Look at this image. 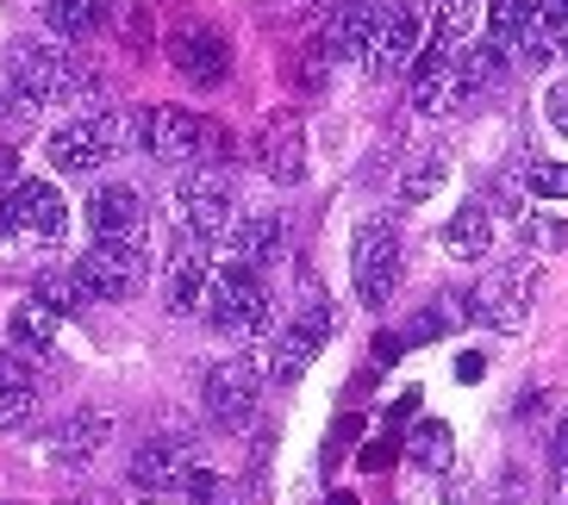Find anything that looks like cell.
Returning a JSON list of instances; mask_svg holds the SVG:
<instances>
[{
    "mask_svg": "<svg viewBox=\"0 0 568 505\" xmlns=\"http://www.w3.org/2000/svg\"><path fill=\"white\" fill-rule=\"evenodd\" d=\"M7 75L32 106H101V75L82 56H69V44L19 38L7 51Z\"/></svg>",
    "mask_w": 568,
    "mask_h": 505,
    "instance_id": "cell-1",
    "label": "cell"
},
{
    "mask_svg": "<svg viewBox=\"0 0 568 505\" xmlns=\"http://www.w3.org/2000/svg\"><path fill=\"white\" fill-rule=\"evenodd\" d=\"M382 19H387L382 0H337L332 19L318 25V51H325V56H356V63H368L375 38H382Z\"/></svg>",
    "mask_w": 568,
    "mask_h": 505,
    "instance_id": "cell-12",
    "label": "cell"
},
{
    "mask_svg": "<svg viewBox=\"0 0 568 505\" xmlns=\"http://www.w3.org/2000/svg\"><path fill=\"white\" fill-rule=\"evenodd\" d=\"M394 455H400V443H394V437H382V443H363V455H356V462L382 474V468H394Z\"/></svg>",
    "mask_w": 568,
    "mask_h": 505,
    "instance_id": "cell-38",
    "label": "cell"
},
{
    "mask_svg": "<svg viewBox=\"0 0 568 505\" xmlns=\"http://www.w3.org/2000/svg\"><path fill=\"white\" fill-rule=\"evenodd\" d=\"M537 25L562 38V32H568V0H544V7H537Z\"/></svg>",
    "mask_w": 568,
    "mask_h": 505,
    "instance_id": "cell-39",
    "label": "cell"
},
{
    "mask_svg": "<svg viewBox=\"0 0 568 505\" xmlns=\"http://www.w3.org/2000/svg\"><path fill=\"white\" fill-rule=\"evenodd\" d=\"M413 455L425 462L432 474H450V462H456V437H450V424L444 419H425L413 431Z\"/></svg>",
    "mask_w": 568,
    "mask_h": 505,
    "instance_id": "cell-30",
    "label": "cell"
},
{
    "mask_svg": "<svg viewBox=\"0 0 568 505\" xmlns=\"http://www.w3.org/2000/svg\"><path fill=\"white\" fill-rule=\"evenodd\" d=\"M463 101H468V94H463V75H456L450 56L418 51V63H413V106H418V113H425V118H450Z\"/></svg>",
    "mask_w": 568,
    "mask_h": 505,
    "instance_id": "cell-18",
    "label": "cell"
},
{
    "mask_svg": "<svg viewBox=\"0 0 568 505\" xmlns=\"http://www.w3.org/2000/svg\"><path fill=\"white\" fill-rule=\"evenodd\" d=\"M487 244H494V219H487V206H456L450 225H444V250L463 256V262H475V256H487Z\"/></svg>",
    "mask_w": 568,
    "mask_h": 505,
    "instance_id": "cell-25",
    "label": "cell"
},
{
    "mask_svg": "<svg viewBox=\"0 0 568 505\" xmlns=\"http://www.w3.org/2000/svg\"><path fill=\"white\" fill-rule=\"evenodd\" d=\"M556 56H568V32H562V38H556Z\"/></svg>",
    "mask_w": 568,
    "mask_h": 505,
    "instance_id": "cell-48",
    "label": "cell"
},
{
    "mask_svg": "<svg viewBox=\"0 0 568 505\" xmlns=\"http://www.w3.org/2000/svg\"><path fill=\"white\" fill-rule=\"evenodd\" d=\"M413 405H425V400H418V388H413V393H400V400L387 405V419H394V424H406V419H413Z\"/></svg>",
    "mask_w": 568,
    "mask_h": 505,
    "instance_id": "cell-41",
    "label": "cell"
},
{
    "mask_svg": "<svg viewBox=\"0 0 568 505\" xmlns=\"http://www.w3.org/2000/svg\"><path fill=\"white\" fill-rule=\"evenodd\" d=\"M313 355H318V343L301 331V324H287V331L268 337V350L256 355V369H263V381H275V388H294V381L313 369Z\"/></svg>",
    "mask_w": 568,
    "mask_h": 505,
    "instance_id": "cell-20",
    "label": "cell"
},
{
    "mask_svg": "<svg viewBox=\"0 0 568 505\" xmlns=\"http://www.w3.org/2000/svg\"><path fill=\"white\" fill-rule=\"evenodd\" d=\"M38 419V374L19 355H0V431H26Z\"/></svg>",
    "mask_w": 568,
    "mask_h": 505,
    "instance_id": "cell-23",
    "label": "cell"
},
{
    "mask_svg": "<svg viewBox=\"0 0 568 505\" xmlns=\"http://www.w3.org/2000/svg\"><path fill=\"white\" fill-rule=\"evenodd\" d=\"M444 505H468V493L456 487V481H444Z\"/></svg>",
    "mask_w": 568,
    "mask_h": 505,
    "instance_id": "cell-44",
    "label": "cell"
},
{
    "mask_svg": "<svg viewBox=\"0 0 568 505\" xmlns=\"http://www.w3.org/2000/svg\"><path fill=\"white\" fill-rule=\"evenodd\" d=\"M69 281L82 287V300H125V293H138V281H144V250H82L75 262H69Z\"/></svg>",
    "mask_w": 568,
    "mask_h": 505,
    "instance_id": "cell-10",
    "label": "cell"
},
{
    "mask_svg": "<svg viewBox=\"0 0 568 505\" xmlns=\"http://www.w3.org/2000/svg\"><path fill=\"white\" fill-rule=\"evenodd\" d=\"M481 374H487V355H481V350H463V355H456V381H481Z\"/></svg>",
    "mask_w": 568,
    "mask_h": 505,
    "instance_id": "cell-40",
    "label": "cell"
},
{
    "mask_svg": "<svg viewBox=\"0 0 568 505\" xmlns=\"http://www.w3.org/2000/svg\"><path fill=\"white\" fill-rule=\"evenodd\" d=\"M494 505H518V499H513V493H506V499H494Z\"/></svg>",
    "mask_w": 568,
    "mask_h": 505,
    "instance_id": "cell-49",
    "label": "cell"
},
{
    "mask_svg": "<svg viewBox=\"0 0 568 505\" xmlns=\"http://www.w3.org/2000/svg\"><path fill=\"white\" fill-rule=\"evenodd\" d=\"M132 132H138V144H144L156 163H169V168H194V156H206L213 144L219 151H232V137L213 132V125L194 118L187 106H144Z\"/></svg>",
    "mask_w": 568,
    "mask_h": 505,
    "instance_id": "cell-2",
    "label": "cell"
},
{
    "mask_svg": "<svg viewBox=\"0 0 568 505\" xmlns=\"http://www.w3.org/2000/svg\"><path fill=\"white\" fill-rule=\"evenodd\" d=\"M550 455H556V468H568V412H562V424H556V437H550Z\"/></svg>",
    "mask_w": 568,
    "mask_h": 505,
    "instance_id": "cell-42",
    "label": "cell"
},
{
    "mask_svg": "<svg viewBox=\"0 0 568 505\" xmlns=\"http://www.w3.org/2000/svg\"><path fill=\"white\" fill-rule=\"evenodd\" d=\"M175 200H182L187 237H201V244L232 237V225H237V194H232V182H225L219 168H182Z\"/></svg>",
    "mask_w": 568,
    "mask_h": 505,
    "instance_id": "cell-6",
    "label": "cell"
},
{
    "mask_svg": "<svg viewBox=\"0 0 568 505\" xmlns=\"http://www.w3.org/2000/svg\"><path fill=\"white\" fill-rule=\"evenodd\" d=\"M194 468H201V462H194V443H187V437H151L132 462H125V474H132V487L144 493V499L175 493Z\"/></svg>",
    "mask_w": 568,
    "mask_h": 505,
    "instance_id": "cell-13",
    "label": "cell"
},
{
    "mask_svg": "<svg viewBox=\"0 0 568 505\" xmlns=\"http://www.w3.org/2000/svg\"><path fill=\"white\" fill-rule=\"evenodd\" d=\"M518 237H525L531 250H568V219H537V213H525V219H518Z\"/></svg>",
    "mask_w": 568,
    "mask_h": 505,
    "instance_id": "cell-33",
    "label": "cell"
},
{
    "mask_svg": "<svg viewBox=\"0 0 568 505\" xmlns=\"http://www.w3.org/2000/svg\"><path fill=\"white\" fill-rule=\"evenodd\" d=\"M88 231H94V250H144V231H151L144 194L132 182H101L88 194Z\"/></svg>",
    "mask_w": 568,
    "mask_h": 505,
    "instance_id": "cell-5",
    "label": "cell"
},
{
    "mask_svg": "<svg viewBox=\"0 0 568 505\" xmlns=\"http://www.w3.org/2000/svg\"><path fill=\"white\" fill-rule=\"evenodd\" d=\"M487 44H500V51H518L525 32H531V0H487Z\"/></svg>",
    "mask_w": 568,
    "mask_h": 505,
    "instance_id": "cell-29",
    "label": "cell"
},
{
    "mask_svg": "<svg viewBox=\"0 0 568 505\" xmlns=\"http://www.w3.org/2000/svg\"><path fill=\"white\" fill-rule=\"evenodd\" d=\"M256 163H263L268 182H282V187L306 182V125H301V113H275L268 118L263 137H256Z\"/></svg>",
    "mask_w": 568,
    "mask_h": 505,
    "instance_id": "cell-16",
    "label": "cell"
},
{
    "mask_svg": "<svg viewBox=\"0 0 568 505\" xmlns=\"http://www.w3.org/2000/svg\"><path fill=\"white\" fill-rule=\"evenodd\" d=\"M7 337H13L19 355H51V343H57V312H44L38 300H19L13 319H7Z\"/></svg>",
    "mask_w": 568,
    "mask_h": 505,
    "instance_id": "cell-26",
    "label": "cell"
},
{
    "mask_svg": "<svg viewBox=\"0 0 568 505\" xmlns=\"http://www.w3.org/2000/svg\"><path fill=\"white\" fill-rule=\"evenodd\" d=\"M556 505H568V468H556Z\"/></svg>",
    "mask_w": 568,
    "mask_h": 505,
    "instance_id": "cell-45",
    "label": "cell"
},
{
    "mask_svg": "<svg viewBox=\"0 0 568 505\" xmlns=\"http://www.w3.org/2000/svg\"><path fill=\"white\" fill-rule=\"evenodd\" d=\"M475 19H481V0H437L432 7V38H425V51L437 56H456L475 32Z\"/></svg>",
    "mask_w": 568,
    "mask_h": 505,
    "instance_id": "cell-24",
    "label": "cell"
},
{
    "mask_svg": "<svg viewBox=\"0 0 568 505\" xmlns=\"http://www.w3.org/2000/svg\"><path fill=\"white\" fill-rule=\"evenodd\" d=\"M182 493H187V505H232V487H225L213 468H194L182 481Z\"/></svg>",
    "mask_w": 568,
    "mask_h": 505,
    "instance_id": "cell-35",
    "label": "cell"
},
{
    "mask_svg": "<svg viewBox=\"0 0 568 505\" xmlns=\"http://www.w3.org/2000/svg\"><path fill=\"white\" fill-rule=\"evenodd\" d=\"M337 0H268L263 25H325Z\"/></svg>",
    "mask_w": 568,
    "mask_h": 505,
    "instance_id": "cell-32",
    "label": "cell"
},
{
    "mask_svg": "<svg viewBox=\"0 0 568 505\" xmlns=\"http://www.w3.org/2000/svg\"><path fill=\"white\" fill-rule=\"evenodd\" d=\"M206 319L219 324V331H268V293L263 281H256V269H244V262H225V269H213V281H206Z\"/></svg>",
    "mask_w": 568,
    "mask_h": 505,
    "instance_id": "cell-4",
    "label": "cell"
},
{
    "mask_svg": "<svg viewBox=\"0 0 568 505\" xmlns=\"http://www.w3.org/2000/svg\"><path fill=\"white\" fill-rule=\"evenodd\" d=\"M0 237H13V225H7V206H0Z\"/></svg>",
    "mask_w": 568,
    "mask_h": 505,
    "instance_id": "cell-47",
    "label": "cell"
},
{
    "mask_svg": "<svg viewBox=\"0 0 568 505\" xmlns=\"http://www.w3.org/2000/svg\"><path fill=\"white\" fill-rule=\"evenodd\" d=\"M201 405L213 424H251L256 405H263V369L256 362H244V355H225V362H213L201 381Z\"/></svg>",
    "mask_w": 568,
    "mask_h": 505,
    "instance_id": "cell-7",
    "label": "cell"
},
{
    "mask_svg": "<svg viewBox=\"0 0 568 505\" xmlns=\"http://www.w3.org/2000/svg\"><path fill=\"white\" fill-rule=\"evenodd\" d=\"M325 505H356V493H344V487H337V493H332V499H325Z\"/></svg>",
    "mask_w": 568,
    "mask_h": 505,
    "instance_id": "cell-46",
    "label": "cell"
},
{
    "mask_svg": "<svg viewBox=\"0 0 568 505\" xmlns=\"http://www.w3.org/2000/svg\"><path fill=\"white\" fill-rule=\"evenodd\" d=\"M0 206H7V225H13V231H32V237H63L69 231V206L51 182L19 175V182L0 194Z\"/></svg>",
    "mask_w": 568,
    "mask_h": 505,
    "instance_id": "cell-15",
    "label": "cell"
},
{
    "mask_svg": "<svg viewBox=\"0 0 568 505\" xmlns=\"http://www.w3.org/2000/svg\"><path fill=\"white\" fill-rule=\"evenodd\" d=\"M169 63L182 69V82L219 87L232 75V44H225V32H213V25H175V32H169Z\"/></svg>",
    "mask_w": 568,
    "mask_h": 505,
    "instance_id": "cell-11",
    "label": "cell"
},
{
    "mask_svg": "<svg viewBox=\"0 0 568 505\" xmlns=\"http://www.w3.org/2000/svg\"><path fill=\"white\" fill-rule=\"evenodd\" d=\"M425 38H432V7H418V0H387V19H382V38H375V51H368V75H394V69H413L418 51H425Z\"/></svg>",
    "mask_w": 568,
    "mask_h": 505,
    "instance_id": "cell-9",
    "label": "cell"
},
{
    "mask_svg": "<svg viewBox=\"0 0 568 505\" xmlns=\"http://www.w3.org/2000/svg\"><path fill=\"white\" fill-rule=\"evenodd\" d=\"M544 118H550L556 132L568 137V82H550V87H544Z\"/></svg>",
    "mask_w": 568,
    "mask_h": 505,
    "instance_id": "cell-37",
    "label": "cell"
},
{
    "mask_svg": "<svg viewBox=\"0 0 568 505\" xmlns=\"http://www.w3.org/2000/svg\"><path fill=\"white\" fill-rule=\"evenodd\" d=\"M232 262H244V269H263V262H275L282 256V244H287V225H282V213H251V219H237L232 225Z\"/></svg>",
    "mask_w": 568,
    "mask_h": 505,
    "instance_id": "cell-21",
    "label": "cell"
},
{
    "mask_svg": "<svg viewBox=\"0 0 568 505\" xmlns=\"http://www.w3.org/2000/svg\"><path fill=\"white\" fill-rule=\"evenodd\" d=\"M444 175H450V156L444 151H418L413 163H406V175H400V206H425L444 187Z\"/></svg>",
    "mask_w": 568,
    "mask_h": 505,
    "instance_id": "cell-28",
    "label": "cell"
},
{
    "mask_svg": "<svg viewBox=\"0 0 568 505\" xmlns=\"http://www.w3.org/2000/svg\"><path fill=\"white\" fill-rule=\"evenodd\" d=\"M450 306H456V300H437L432 312H418L413 331H406V343H437V337L450 331Z\"/></svg>",
    "mask_w": 568,
    "mask_h": 505,
    "instance_id": "cell-36",
    "label": "cell"
},
{
    "mask_svg": "<svg viewBox=\"0 0 568 505\" xmlns=\"http://www.w3.org/2000/svg\"><path fill=\"white\" fill-rule=\"evenodd\" d=\"M525 187L537 200H568V163H531L525 168Z\"/></svg>",
    "mask_w": 568,
    "mask_h": 505,
    "instance_id": "cell-34",
    "label": "cell"
},
{
    "mask_svg": "<svg viewBox=\"0 0 568 505\" xmlns=\"http://www.w3.org/2000/svg\"><path fill=\"white\" fill-rule=\"evenodd\" d=\"M106 437H113V419H106L101 405H75L51 437H44V455H51L57 468H82V462H94L106 450Z\"/></svg>",
    "mask_w": 568,
    "mask_h": 505,
    "instance_id": "cell-17",
    "label": "cell"
},
{
    "mask_svg": "<svg viewBox=\"0 0 568 505\" xmlns=\"http://www.w3.org/2000/svg\"><path fill=\"white\" fill-rule=\"evenodd\" d=\"M375 362H382V369L387 362H400V337H382V343H375Z\"/></svg>",
    "mask_w": 568,
    "mask_h": 505,
    "instance_id": "cell-43",
    "label": "cell"
},
{
    "mask_svg": "<svg viewBox=\"0 0 568 505\" xmlns=\"http://www.w3.org/2000/svg\"><path fill=\"white\" fill-rule=\"evenodd\" d=\"M32 300L44 306V312H57V319H63V312H75V306H88L82 300V287L69 281V269H44L32 281Z\"/></svg>",
    "mask_w": 568,
    "mask_h": 505,
    "instance_id": "cell-31",
    "label": "cell"
},
{
    "mask_svg": "<svg viewBox=\"0 0 568 505\" xmlns=\"http://www.w3.org/2000/svg\"><path fill=\"white\" fill-rule=\"evenodd\" d=\"M125 137H132V118H119V113H75L69 125H57V132H51L44 156H51V168H63V175H88V168H101L106 156L125 151Z\"/></svg>",
    "mask_w": 568,
    "mask_h": 505,
    "instance_id": "cell-3",
    "label": "cell"
},
{
    "mask_svg": "<svg viewBox=\"0 0 568 505\" xmlns=\"http://www.w3.org/2000/svg\"><path fill=\"white\" fill-rule=\"evenodd\" d=\"M468 312L487 324V331L513 337L518 324H525V293H518V275H494V281L475 287V300H468Z\"/></svg>",
    "mask_w": 568,
    "mask_h": 505,
    "instance_id": "cell-22",
    "label": "cell"
},
{
    "mask_svg": "<svg viewBox=\"0 0 568 505\" xmlns=\"http://www.w3.org/2000/svg\"><path fill=\"white\" fill-rule=\"evenodd\" d=\"M450 63H456V75H463V94H481V87H494L506 75V63H513V56H506L500 44H463Z\"/></svg>",
    "mask_w": 568,
    "mask_h": 505,
    "instance_id": "cell-27",
    "label": "cell"
},
{
    "mask_svg": "<svg viewBox=\"0 0 568 505\" xmlns=\"http://www.w3.org/2000/svg\"><path fill=\"white\" fill-rule=\"evenodd\" d=\"M206 281H213V256H206L201 237L175 231L169 237V256H163V300L169 312H194L206 300Z\"/></svg>",
    "mask_w": 568,
    "mask_h": 505,
    "instance_id": "cell-14",
    "label": "cell"
},
{
    "mask_svg": "<svg viewBox=\"0 0 568 505\" xmlns=\"http://www.w3.org/2000/svg\"><path fill=\"white\" fill-rule=\"evenodd\" d=\"M356 293H363V306H387L394 300V287H400V269H406V256H400V231L387 219H368L363 231H356Z\"/></svg>",
    "mask_w": 568,
    "mask_h": 505,
    "instance_id": "cell-8",
    "label": "cell"
},
{
    "mask_svg": "<svg viewBox=\"0 0 568 505\" xmlns=\"http://www.w3.org/2000/svg\"><path fill=\"white\" fill-rule=\"evenodd\" d=\"M38 13H44V32L57 44H82L119 19V0H38Z\"/></svg>",
    "mask_w": 568,
    "mask_h": 505,
    "instance_id": "cell-19",
    "label": "cell"
}]
</instances>
